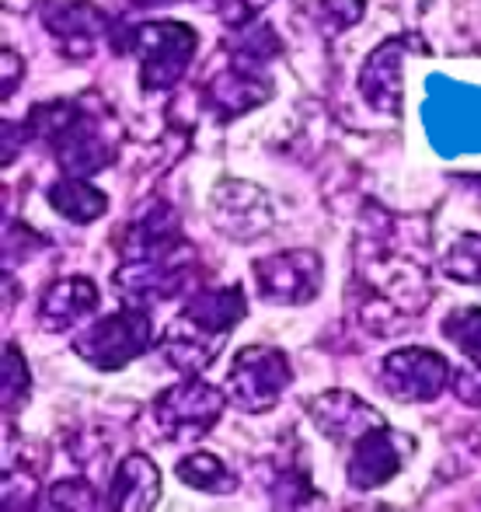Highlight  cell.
Returning a JSON list of instances; mask_svg holds the SVG:
<instances>
[{
	"mask_svg": "<svg viewBox=\"0 0 481 512\" xmlns=\"http://www.w3.org/2000/svg\"><path fill=\"white\" fill-rule=\"evenodd\" d=\"M286 384H290V366H286L283 352L255 345L238 356L231 377H227V394L234 398V405L262 411L283 394Z\"/></svg>",
	"mask_w": 481,
	"mask_h": 512,
	"instance_id": "obj_1",
	"label": "cell"
},
{
	"mask_svg": "<svg viewBox=\"0 0 481 512\" xmlns=\"http://www.w3.org/2000/svg\"><path fill=\"white\" fill-rule=\"evenodd\" d=\"M450 380V363L429 349H401L387 356L384 387L398 401H433Z\"/></svg>",
	"mask_w": 481,
	"mask_h": 512,
	"instance_id": "obj_2",
	"label": "cell"
},
{
	"mask_svg": "<svg viewBox=\"0 0 481 512\" xmlns=\"http://www.w3.org/2000/svg\"><path fill=\"white\" fill-rule=\"evenodd\" d=\"M147 335V317L136 314V310H122V314L98 321L84 335V342H77V352L95 366H102V370H119L122 363L140 356L143 345H147Z\"/></svg>",
	"mask_w": 481,
	"mask_h": 512,
	"instance_id": "obj_3",
	"label": "cell"
},
{
	"mask_svg": "<svg viewBox=\"0 0 481 512\" xmlns=\"http://www.w3.org/2000/svg\"><path fill=\"white\" fill-rule=\"evenodd\" d=\"M258 286L276 304H304L318 293L321 283V262L311 251H286L276 258L255 262Z\"/></svg>",
	"mask_w": 481,
	"mask_h": 512,
	"instance_id": "obj_4",
	"label": "cell"
},
{
	"mask_svg": "<svg viewBox=\"0 0 481 512\" xmlns=\"http://www.w3.org/2000/svg\"><path fill=\"white\" fill-rule=\"evenodd\" d=\"M220 408H224V398L220 391L203 384H185L168 391L161 401H157V411H161V425L171 439H182V436H203L210 432V425L217 422Z\"/></svg>",
	"mask_w": 481,
	"mask_h": 512,
	"instance_id": "obj_5",
	"label": "cell"
},
{
	"mask_svg": "<svg viewBox=\"0 0 481 512\" xmlns=\"http://www.w3.org/2000/svg\"><path fill=\"white\" fill-rule=\"evenodd\" d=\"M311 415L318 422V429L325 432L335 443H346V439H360L370 429L380 425V415L373 408H366L360 398L346 391H332L325 398L311 401Z\"/></svg>",
	"mask_w": 481,
	"mask_h": 512,
	"instance_id": "obj_6",
	"label": "cell"
},
{
	"mask_svg": "<svg viewBox=\"0 0 481 512\" xmlns=\"http://www.w3.org/2000/svg\"><path fill=\"white\" fill-rule=\"evenodd\" d=\"M401 467V450H394V436L377 425L366 436H360L356 443V453L349 460V481L356 488H377L384 481H391Z\"/></svg>",
	"mask_w": 481,
	"mask_h": 512,
	"instance_id": "obj_7",
	"label": "cell"
},
{
	"mask_svg": "<svg viewBox=\"0 0 481 512\" xmlns=\"http://www.w3.org/2000/svg\"><path fill=\"white\" fill-rule=\"evenodd\" d=\"M98 304V293L88 279H67V283L53 286L42 300V321L46 328L60 331V328H70L74 321H81L88 310H95Z\"/></svg>",
	"mask_w": 481,
	"mask_h": 512,
	"instance_id": "obj_8",
	"label": "cell"
},
{
	"mask_svg": "<svg viewBox=\"0 0 481 512\" xmlns=\"http://www.w3.org/2000/svg\"><path fill=\"white\" fill-rule=\"evenodd\" d=\"M178 474H182V481L203 488V492H231L234 488V481H224L227 467L217 457H210V453H192L189 460L178 464Z\"/></svg>",
	"mask_w": 481,
	"mask_h": 512,
	"instance_id": "obj_9",
	"label": "cell"
},
{
	"mask_svg": "<svg viewBox=\"0 0 481 512\" xmlns=\"http://www.w3.org/2000/svg\"><path fill=\"white\" fill-rule=\"evenodd\" d=\"M443 331H447L450 342H454L471 363H481V307L450 314L447 321H443Z\"/></svg>",
	"mask_w": 481,
	"mask_h": 512,
	"instance_id": "obj_10",
	"label": "cell"
},
{
	"mask_svg": "<svg viewBox=\"0 0 481 512\" xmlns=\"http://www.w3.org/2000/svg\"><path fill=\"white\" fill-rule=\"evenodd\" d=\"M443 272H447L450 279L481 286V237H461V241L447 251Z\"/></svg>",
	"mask_w": 481,
	"mask_h": 512,
	"instance_id": "obj_11",
	"label": "cell"
}]
</instances>
